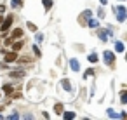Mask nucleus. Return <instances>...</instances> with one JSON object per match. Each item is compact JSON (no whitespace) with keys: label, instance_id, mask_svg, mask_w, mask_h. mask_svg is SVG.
Masks as SVG:
<instances>
[{"label":"nucleus","instance_id":"f257e3e1","mask_svg":"<svg viewBox=\"0 0 127 120\" xmlns=\"http://www.w3.org/2000/svg\"><path fill=\"white\" fill-rule=\"evenodd\" d=\"M103 56H104V63H106L108 66H111V64H113V61H115V54H113L111 51H104V54H103Z\"/></svg>","mask_w":127,"mask_h":120},{"label":"nucleus","instance_id":"f03ea898","mask_svg":"<svg viewBox=\"0 0 127 120\" xmlns=\"http://www.w3.org/2000/svg\"><path fill=\"white\" fill-rule=\"evenodd\" d=\"M115 11H117V14H118V16H117V19H118L120 23H122V21H125V7H124V5H120V7H117Z\"/></svg>","mask_w":127,"mask_h":120},{"label":"nucleus","instance_id":"7ed1b4c3","mask_svg":"<svg viewBox=\"0 0 127 120\" xmlns=\"http://www.w3.org/2000/svg\"><path fill=\"white\" fill-rule=\"evenodd\" d=\"M11 25H12V18L9 16V18H7V19L4 21V25H2V26H0V31H2V33H4V31H7V30L11 28Z\"/></svg>","mask_w":127,"mask_h":120},{"label":"nucleus","instance_id":"20e7f679","mask_svg":"<svg viewBox=\"0 0 127 120\" xmlns=\"http://www.w3.org/2000/svg\"><path fill=\"white\" fill-rule=\"evenodd\" d=\"M18 58H19V56H18L16 52H9V54H5V61H7V63H14V61H18Z\"/></svg>","mask_w":127,"mask_h":120},{"label":"nucleus","instance_id":"39448f33","mask_svg":"<svg viewBox=\"0 0 127 120\" xmlns=\"http://www.w3.org/2000/svg\"><path fill=\"white\" fill-rule=\"evenodd\" d=\"M70 66L73 68V71H78V70H80V64H78L77 59H71V61H70Z\"/></svg>","mask_w":127,"mask_h":120},{"label":"nucleus","instance_id":"423d86ee","mask_svg":"<svg viewBox=\"0 0 127 120\" xmlns=\"http://www.w3.org/2000/svg\"><path fill=\"white\" fill-rule=\"evenodd\" d=\"M21 35H23V31H21V30H18V28L12 31V38H19Z\"/></svg>","mask_w":127,"mask_h":120},{"label":"nucleus","instance_id":"0eeeda50","mask_svg":"<svg viewBox=\"0 0 127 120\" xmlns=\"http://www.w3.org/2000/svg\"><path fill=\"white\" fill-rule=\"evenodd\" d=\"M66 120H70V118H75V113L73 111H64V115H63Z\"/></svg>","mask_w":127,"mask_h":120},{"label":"nucleus","instance_id":"6e6552de","mask_svg":"<svg viewBox=\"0 0 127 120\" xmlns=\"http://www.w3.org/2000/svg\"><path fill=\"white\" fill-rule=\"evenodd\" d=\"M44 7H45V9L49 11V9L52 7V0H44Z\"/></svg>","mask_w":127,"mask_h":120},{"label":"nucleus","instance_id":"1a4fd4ad","mask_svg":"<svg viewBox=\"0 0 127 120\" xmlns=\"http://www.w3.org/2000/svg\"><path fill=\"white\" fill-rule=\"evenodd\" d=\"M115 49H117L118 52H124V44H122V42H117V45H115Z\"/></svg>","mask_w":127,"mask_h":120},{"label":"nucleus","instance_id":"9d476101","mask_svg":"<svg viewBox=\"0 0 127 120\" xmlns=\"http://www.w3.org/2000/svg\"><path fill=\"white\" fill-rule=\"evenodd\" d=\"M21 47H23V44H21V42H16V44H12V49H14V51H19Z\"/></svg>","mask_w":127,"mask_h":120},{"label":"nucleus","instance_id":"9b49d317","mask_svg":"<svg viewBox=\"0 0 127 120\" xmlns=\"http://www.w3.org/2000/svg\"><path fill=\"white\" fill-rule=\"evenodd\" d=\"M87 59H89L91 63H96V61H97V56H96V54H91V56H89Z\"/></svg>","mask_w":127,"mask_h":120},{"label":"nucleus","instance_id":"f8f14e48","mask_svg":"<svg viewBox=\"0 0 127 120\" xmlns=\"http://www.w3.org/2000/svg\"><path fill=\"white\" fill-rule=\"evenodd\" d=\"M4 90H5L7 94H12V90H14V89H12L11 85H4Z\"/></svg>","mask_w":127,"mask_h":120},{"label":"nucleus","instance_id":"ddd939ff","mask_svg":"<svg viewBox=\"0 0 127 120\" xmlns=\"http://www.w3.org/2000/svg\"><path fill=\"white\" fill-rule=\"evenodd\" d=\"M12 7H21V0H12Z\"/></svg>","mask_w":127,"mask_h":120},{"label":"nucleus","instance_id":"4468645a","mask_svg":"<svg viewBox=\"0 0 127 120\" xmlns=\"http://www.w3.org/2000/svg\"><path fill=\"white\" fill-rule=\"evenodd\" d=\"M54 110H56V113H61V111H63V104H56Z\"/></svg>","mask_w":127,"mask_h":120},{"label":"nucleus","instance_id":"2eb2a0df","mask_svg":"<svg viewBox=\"0 0 127 120\" xmlns=\"http://www.w3.org/2000/svg\"><path fill=\"white\" fill-rule=\"evenodd\" d=\"M108 117H111V118H117L118 115H117V113H115L113 110H108Z\"/></svg>","mask_w":127,"mask_h":120},{"label":"nucleus","instance_id":"dca6fc26","mask_svg":"<svg viewBox=\"0 0 127 120\" xmlns=\"http://www.w3.org/2000/svg\"><path fill=\"white\" fill-rule=\"evenodd\" d=\"M63 85H64V89H66V90H70V89H71V87H70V82H68V80H63Z\"/></svg>","mask_w":127,"mask_h":120},{"label":"nucleus","instance_id":"f3484780","mask_svg":"<svg viewBox=\"0 0 127 120\" xmlns=\"http://www.w3.org/2000/svg\"><path fill=\"white\" fill-rule=\"evenodd\" d=\"M120 101H122V103H125V101H127V94H125V90L122 92V96H120Z\"/></svg>","mask_w":127,"mask_h":120},{"label":"nucleus","instance_id":"a211bd4d","mask_svg":"<svg viewBox=\"0 0 127 120\" xmlns=\"http://www.w3.org/2000/svg\"><path fill=\"white\" fill-rule=\"evenodd\" d=\"M89 25H91V26H97V25H99V23H97V21H96V19H91V21H89Z\"/></svg>","mask_w":127,"mask_h":120},{"label":"nucleus","instance_id":"6ab92c4d","mask_svg":"<svg viewBox=\"0 0 127 120\" xmlns=\"http://www.w3.org/2000/svg\"><path fill=\"white\" fill-rule=\"evenodd\" d=\"M84 16H85L87 19H91V11H85V12H84Z\"/></svg>","mask_w":127,"mask_h":120},{"label":"nucleus","instance_id":"aec40b11","mask_svg":"<svg viewBox=\"0 0 127 120\" xmlns=\"http://www.w3.org/2000/svg\"><path fill=\"white\" fill-rule=\"evenodd\" d=\"M101 4H106V0H101Z\"/></svg>","mask_w":127,"mask_h":120},{"label":"nucleus","instance_id":"412c9836","mask_svg":"<svg viewBox=\"0 0 127 120\" xmlns=\"http://www.w3.org/2000/svg\"><path fill=\"white\" fill-rule=\"evenodd\" d=\"M0 118H4V117H2V113H0Z\"/></svg>","mask_w":127,"mask_h":120}]
</instances>
